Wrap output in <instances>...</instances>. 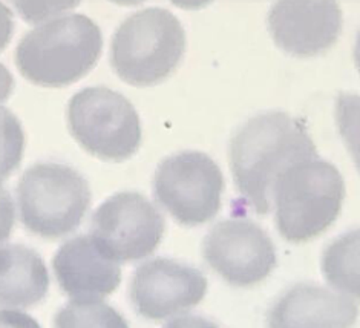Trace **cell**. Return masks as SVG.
<instances>
[{
	"label": "cell",
	"instance_id": "obj_11",
	"mask_svg": "<svg viewBox=\"0 0 360 328\" xmlns=\"http://www.w3.org/2000/svg\"><path fill=\"white\" fill-rule=\"evenodd\" d=\"M129 291L143 316L162 319L201 302L207 293V279L192 265L153 258L134 272Z\"/></svg>",
	"mask_w": 360,
	"mask_h": 328
},
{
	"label": "cell",
	"instance_id": "obj_14",
	"mask_svg": "<svg viewBox=\"0 0 360 328\" xmlns=\"http://www.w3.org/2000/svg\"><path fill=\"white\" fill-rule=\"evenodd\" d=\"M49 275L36 250L22 244L0 246V302L8 305H32L44 299Z\"/></svg>",
	"mask_w": 360,
	"mask_h": 328
},
{
	"label": "cell",
	"instance_id": "obj_2",
	"mask_svg": "<svg viewBox=\"0 0 360 328\" xmlns=\"http://www.w3.org/2000/svg\"><path fill=\"white\" fill-rule=\"evenodd\" d=\"M103 49L98 25L84 14H66L39 23L15 48L19 72L44 88H63L83 79Z\"/></svg>",
	"mask_w": 360,
	"mask_h": 328
},
{
	"label": "cell",
	"instance_id": "obj_17",
	"mask_svg": "<svg viewBox=\"0 0 360 328\" xmlns=\"http://www.w3.org/2000/svg\"><path fill=\"white\" fill-rule=\"evenodd\" d=\"M25 152V132L20 120L0 105V181L19 168Z\"/></svg>",
	"mask_w": 360,
	"mask_h": 328
},
{
	"label": "cell",
	"instance_id": "obj_7",
	"mask_svg": "<svg viewBox=\"0 0 360 328\" xmlns=\"http://www.w3.org/2000/svg\"><path fill=\"white\" fill-rule=\"evenodd\" d=\"M224 186L217 161L200 151L169 155L153 177L158 203L183 226H200L215 218Z\"/></svg>",
	"mask_w": 360,
	"mask_h": 328
},
{
	"label": "cell",
	"instance_id": "obj_1",
	"mask_svg": "<svg viewBox=\"0 0 360 328\" xmlns=\"http://www.w3.org/2000/svg\"><path fill=\"white\" fill-rule=\"evenodd\" d=\"M230 169L236 189L253 210L267 215L279 177L296 163L317 158V149L301 120L281 111L248 118L230 138Z\"/></svg>",
	"mask_w": 360,
	"mask_h": 328
},
{
	"label": "cell",
	"instance_id": "obj_10",
	"mask_svg": "<svg viewBox=\"0 0 360 328\" xmlns=\"http://www.w3.org/2000/svg\"><path fill=\"white\" fill-rule=\"evenodd\" d=\"M267 25L274 43L296 57H314L338 42L344 15L331 0H281L273 4Z\"/></svg>",
	"mask_w": 360,
	"mask_h": 328
},
{
	"label": "cell",
	"instance_id": "obj_8",
	"mask_svg": "<svg viewBox=\"0 0 360 328\" xmlns=\"http://www.w3.org/2000/svg\"><path fill=\"white\" fill-rule=\"evenodd\" d=\"M166 221L157 206L139 192H118L92 215L89 236L110 260L140 261L158 248Z\"/></svg>",
	"mask_w": 360,
	"mask_h": 328
},
{
	"label": "cell",
	"instance_id": "obj_21",
	"mask_svg": "<svg viewBox=\"0 0 360 328\" xmlns=\"http://www.w3.org/2000/svg\"><path fill=\"white\" fill-rule=\"evenodd\" d=\"M14 89V77L5 65L0 63V103L10 99Z\"/></svg>",
	"mask_w": 360,
	"mask_h": 328
},
{
	"label": "cell",
	"instance_id": "obj_16",
	"mask_svg": "<svg viewBox=\"0 0 360 328\" xmlns=\"http://www.w3.org/2000/svg\"><path fill=\"white\" fill-rule=\"evenodd\" d=\"M60 328H127L115 310L101 302L82 299L58 315Z\"/></svg>",
	"mask_w": 360,
	"mask_h": 328
},
{
	"label": "cell",
	"instance_id": "obj_19",
	"mask_svg": "<svg viewBox=\"0 0 360 328\" xmlns=\"http://www.w3.org/2000/svg\"><path fill=\"white\" fill-rule=\"evenodd\" d=\"M15 222V206L10 192L0 181V244L10 238Z\"/></svg>",
	"mask_w": 360,
	"mask_h": 328
},
{
	"label": "cell",
	"instance_id": "obj_18",
	"mask_svg": "<svg viewBox=\"0 0 360 328\" xmlns=\"http://www.w3.org/2000/svg\"><path fill=\"white\" fill-rule=\"evenodd\" d=\"M77 2H49V4H34V2H14V6L17 8V11L20 13L25 20H28V23H37V22H46L45 14L51 15V19H56V17H60L58 14H62L65 10L68 11L70 8H75Z\"/></svg>",
	"mask_w": 360,
	"mask_h": 328
},
{
	"label": "cell",
	"instance_id": "obj_4",
	"mask_svg": "<svg viewBox=\"0 0 360 328\" xmlns=\"http://www.w3.org/2000/svg\"><path fill=\"white\" fill-rule=\"evenodd\" d=\"M186 53V31L166 8L135 11L120 23L110 42V66L132 86H150L172 74Z\"/></svg>",
	"mask_w": 360,
	"mask_h": 328
},
{
	"label": "cell",
	"instance_id": "obj_5",
	"mask_svg": "<svg viewBox=\"0 0 360 328\" xmlns=\"http://www.w3.org/2000/svg\"><path fill=\"white\" fill-rule=\"evenodd\" d=\"M92 200L80 172L60 163H37L23 172L17 204L23 226L45 239L66 236L80 226Z\"/></svg>",
	"mask_w": 360,
	"mask_h": 328
},
{
	"label": "cell",
	"instance_id": "obj_6",
	"mask_svg": "<svg viewBox=\"0 0 360 328\" xmlns=\"http://www.w3.org/2000/svg\"><path fill=\"white\" fill-rule=\"evenodd\" d=\"M68 127L82 148L105 161H124L140 149L141 122L123 94L106 86L84 88L68 103Z\"/></svg>",
	"mask_w": 360,
	"mask_h": 328
},
{
	"label": "cell",
	"instance_id": "obj_13",
	"mask_svg": "<svg viewBox=\"0 0 360 328\" xmlns=\"http://www.w3.org/2000/svg\"><path fill=\"white\" fill-rule=\"evenodd\" d=\"M357 315L356 301L311 284L290 289L270 313V328H347Z\"/></svg>",
	"mask_w": 360,
	"mask_h": 328
},
{
	"label": "cell",
	"instance_id": "obj_9",
	"mask_svg": "<svg viewBox=\"0 0 360 328\" xmlns=\"http://www.w3.org/2000/svg\"><path fill=\"white\" fill-rule=\"evenodd\" d=\"M205 263L235 287H253L276 267V247L269 233L245 218H230L213 226L202 241Z\"/></svg>",
	"mask_w": 360,
	"mask_h": 328
},
{
	"label": "cell",
	"instance_id": "obj_20",
	"mask_svg": "<svg viewBox=\"0 0 360 328\" xmlns=\"http://www.w3.org/2000/svg\"><path fill=\"white\" fill-rule=\"evenodd\" d=\"M14 32V15L5 4L0 2V53L8 46Z\"/></svg>",
	"mask_w": 360,
	"mask_h": 328
},
{
	"label": "cell",
	"instance_id": "obj_15",
	"mask_svg": "<svg viewBox=\"0 0 360 328\" xmlns=\"http://www.w3.org/2000/svg\"><path fill=\"white\" fill-rule=\"evenodd\" d=\"M359 253L360 235L354 229L334 239L322 255L325 279L342 295L359 296Z\"/></svg>",
	"mask_w": 360,
	"mask_h": 328
},
{
	"label": "cell",
	"instance_id": "obj_22",
	"mask_svg": "<svg viewBox=\"0 0 360 328\" xmlns=\"http://www.w3.org/2000/svg\"><path fill=\"white\" fill-rule=\"evenodd\" d=\"M167 328H217V327L200 317H181V319H176V321H174Z\"/></svg>",
	"mask_w": 360,
	"mask_h": 328
},
{
	"label": "cell",
	"instance_id": "obj_3",
	"mask_svg": "<svg viewBox=\"0 0 360 328\" xmlns=\"http://www.w3.org/2000/svg\"><path fill=\"white\" fill-rule=\"evenodd\" d=\"M345 181L334 164L319 158L288 168L273 192V209L281 236L308 243L331 227L345 200Z\"/></svg>",
	"mask_w": 360,
	"mask_h": 328
},
{
	"label": "cell",
	"instance_id": "obj_12",
	"mask_svg": "<svg viewBox=\"0 0 360 328\" xmlns=\"http://www.w3.org/2000/svg\"><path fill=\"white\" fill-rule=\"evenodd\" d=\"M53 269L66 295L80 299L108 296L122 282V267L103 253L89 235L66 241L57 250Z\"/></svg>",
	"mask_w": 360,
	"mask_h": 328
}]
</instances>
